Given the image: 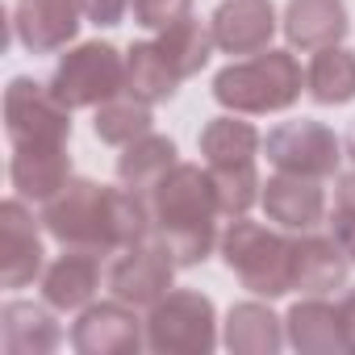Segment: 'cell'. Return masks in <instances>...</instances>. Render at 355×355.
<instances>
[{"mask_svg":"<svg viewBox=\"0 0 355 355\" xmlns=\"http://www.w3.org/2000/svg\"><path fill=\"white\" fill-rule=\"evenodd\" d=\"M276 30V13L268 0H226L214 13V46L226 55H259L268 51Z\"/></svg>","mask_w":355,"mask_h":355,"instance_id":"obj_11","label":"cell"},{"mask_svg":"<svg viewBox=\"0 0 355 355\" xmlns=\"http://www.w3.org/2000/svg\"><path fill=\"white\" fill-rule=\"evenodd\" d=\"M13 189L30 201H51L71 175V159H67V146H17L13 155Z\"/></svg>","mask_w":355,"mask_h":355,"instance_id":"obj_14","label":"cell"},{"mask_svg":"<svg viewBox=\"0 0 355 355\" xmlns=\"http://www.w3.org/2000/svg\"><path fill=\"white\" fill-rule=\"evenodd\" d=\"M263 209L272 222L288 226V230H313L322 222V189L313 184V175H297V171H280L263 184Z\"/></svg>","mask_w":355,"mask_h":355,"instance_id":"obj_13","label":"cell"},{"mask_svg":"<svg viewBox=\"0 0 355 355\" xmlns=\"http://www.w3.org/2000/svg\"><path fill=\"white\" fill-rule=\"evenodd\" d=\"M125 88V63L109 42H84L71 55H63V63L55 67L51 92L67 105V109H88V105H105Z\"/></svg>","mask_w":355,"mask_h":355,"instance_id":"obj_6","label":"cell"},{"mask_svg":"<svg viewBox=\"0 0 355 355\" xmlns=\"http://www.w3.org/2000/svg\"><path fill=\"white\" fill-rule=\"evenodd\" d=\"M201 150H205L209 167H255L259 134H255L247 121L218 117V121L205 125V134H201Z\"/></svg>","mask_w":355,"mask_h":355,"instance_id":"obj_24","label":"cell"},{"mask_svg":"<svg viewBox=\"0 0 355 355\" xmlns=\"http://www.w3.org/2000/svg\"><path fill=\"white\" fill-rule=\"evenodd\" d=\"M146 209H150V234L167 247L175 263H201L214 251V239H218L214 222L222 205H218L209 171L193 163H175L146 193Z\"/></svg>","mask_w":355,"mask_h":355,"instance_id":"obj_2","label":"cell"},{"mask_svg":"<svg viewBox=\"0 0 355 355\" xmlns=\"http://www.w3.org/2000/svg\"><path fill=\"white\" fill-rule=\"evenodd\" d=\"M280 322L272 309L247 301V305H234L230 309V322H226V347L239 351V355H272L280 351Z\"/></svg>","mask_w":355,"mask_h":355,"instance_id":"obj_23","label":"cell"},{"mask_svg":"<svg viewBox=\"0 0 355 355\" xmlns=\"http://www.w3.org/2000/svg\"><path fill=\"white\" fill-rule=\"evenodd\" d=\"M76 0H17V38L34 55H51L67 46L80 30L76 21Z\"/></svg>","mask_w":355,"mask_h":355,"instance_id":"obj_12","label":"cell"},{"mask_svg":"<svg viewBox=\"0 0 355 355\" xmlns=\"http://www.w3.org/2000/svg\"><path fill=\"white\" fill-rule=\"evenodd\" d=\"M218 334H214V301L180 288L167 293L150 305L146 318V347L150 351H171V355H205L214 351Z\"/></svg>","mask_w":355,"mask_h":355,"instance_id":"obj_5","label":"cell"},{"mask_svg":"<svg viewBox=\"0 0 355 355\" xmlns=\"http://www.w3.org/2000/svg\"><path fill=\"white\" fill-rule=\"evenodd\" d=\"M209 180H214V193H218V205L222 214H247L251 201L259 197V175L255 167H209Z\"/></svg>","mask_w":355,"mask_h":355,"instance_id":"obj_28","label":"cell"},{"mask_svg":"<svg viewBox=\"0 0 355 355\" xmlns=\"http://www.w3.org/2000/svg\"><path fill=\"white\" fill-rule=\"evenodd\" d=\"M284 34L301 51L334 46L347 34V9H343V0H288Z\"/></svg>","mask_w":355,"mask_h":355,"instance_id":"obj_16","label":"cell"},{"mask_svg":"<svg viewBox=\"0 0 355 355\" xmlns=\"http://www.w3.org/2000/svg\"><path fill=\"white\" fill-rule=\"evenodd\" d=\"M101 284V255L96 251H80L67 247L63 259H55L42 276V293L55 309H80Z\"/></svg>","mask_w":355,"mask_h":355,"instance_id":"obj_17","label":"cell"},{"mask_svg":"<svg viewBox=\"0 0 355 355\" xmlns=\"http://www.w3.org/2000/svg\"><path fill=\"white\" fill-rule=\"evenodd\" d=\"M288 343L305 355H330V351H343L347 338H343V322H338V309L326 305V301H297L293 313H288Z\"/></svg>","mask_w":355,"mask_h":355,"instance_id":"obj_19","label":"cell"},{"mask_svg":"<svg viewBox=\"0 0 355 355\" xmlns=\"http://www.w3.org/2000/svg\"><path fill=\"white\" fill-rule=\"evenodd\" d=\"M150 134V113H146V101H125V96H113L96 109V138L101 142H113V146H130L134 138Z\"/></svg>","mask_w":355,"mask_h":355,"instance_id":"obj_27","label":"cell"},{"mask_svg":"<svg viewBox=\"0 0 355 355\" xmlns=\"http://www.w3.org/2000/svg\"><path fill=\"white\" fill-rule=\"evenodd\" d=\"M309 92L322 105H347L355 96V55L338 46H322L309 63Z\"/></svg>","mask_w":355,"mask_h":355,"instance_id":"obj_26","label":"cell"},{"mask_svg":"<svg viewBox=\"0 0 355 355\" xmlns=\"http://www.w3.org/2000/svg\"><path fill=\"white\" fill-rule=\"evenodd\" d=\"M42 272V239L34 218L21 201H9L0 209V280L5 288H21Z\"/></svg>","mask_w":355,"mask_h":355,"instance_id":"obj_10","label":"cell"},{"mask_svg":"<svg viewBox=\"0 0 355 355\" xmlns=\"http://www.w3.org/2000/svg\"><path fill=\"white\" fill-rule=\"evenodd\" d=\"M189 9H193V0H134V17L146 30H167L180 17H189Z\"/></svg>","mask_w":355,"mask_h":355,"instance_id":"obj_30","label":"cell"},{"mask_svg":"<svg viewBox=\"0 0 355 355\" xmlns=\"http://www.w3.org/2000/svg\"><path fill=\"white\" fill-rule=\"evenodd\" d=\"M209 46H214V30H205L193 13L180 17L175 26H167L159 34V51L167 55V63L180 71V80L197 76L205 63H209Z\"/></svg>","mask_w":355,"mask_h":355,"instance_id":"obj_25","label":"cell"},{"mask_svg":"<svg viewBox=\"0 0 355 355\" xmlns=\"http://www.w3.org/2000/svg\"><path fill=\"white\" fill-rule=\"evenodd\" d=\"M222 255L243 288L259 297H280L293 288V243L259 222H234L222 239Z\"/></svg>","mask_w":355,"mask_h":355,"instance_id":"obj_4","label":"cell"},{"mask_svg":"<svg viewBox=\"0 0 355 355\" xmlns=\"http://www.w3.org/2000/svg\"><path fill=\"white\" fill-rule=\"evenodd\" d=\"M175 84H180V71L167 63L159 42H134L130 46V55H125V88L138 101H146V105L167 101L175 92Z\"/></svg>","mask_w":355,"mask_h":355,"instance_id":"obj_21","label":"cell"},{"mask_svg":"<svg viewBox=\"0 0 355 355\" xmlns=\"http://www.w3.org/2000/svg\"><path fill=\"white\" fill-rule=\"evenodd\" d=\"M338 322H343V338H347V351H355V288L343 297V305H338Z\"/></svg>","mask_w":355,"mask_h":355,"instance_id":"obj_32","label":"cell"},{"mask_svg":"<svg viewBox=\"0 0 355 355\" xmlns=\"http://www.w3.org/2000/svg\"><path fill=\"white\" fill-rule=\"evenodd\" d=\"M268 159L280 171L297 175H330L338 167V138L322 121H288L268 134Z\"/></svg>","mask_w":355,"mask_h":355,"instance_id":"obj_8","label":"cell"},{"mask_svg":"<svg viewBox=\"0 0 355 355\" xmlns=\"http://www.w3.org/2000/svg\"><path fill=\"white\" fill-rule=\"evenodd\" d=\"M347 276V251L334 239H297L293 243V288L305 293H326L334 284H343Z\"/></svg>","mask_w":355,"mask_h":355,"instance_id":"obj_18","label":"cell"},{"mask_svg":"<svg viewBox=\"0 0 355 355\" xmlns=\"http://www.w3.org/2000/svg\"><path fill=\"white\" fill-rule=\"evenodd\" d=\"M334 243L347 251V259H355V171L343 175L334 189Z\"/></svg>","mask_w":355,"mask_h":355,"instance_id":"obj_29","label":"cell"},{"mask_svg":"<svg viewBox=\"0 0 355 355\" xmlns=\"http://www.w3.org/2000/svg\"><path fill=\"white\" fill-rule=\"evenodd\" d=\"M46 230L63 243V247H80V251H125L134 243H142L150 234V209L146 197H138L134 189H101L92 180H67L42 209Z\"/></svg>","mask_w":355,"mask_h":355,"instance_id":"obj_1","label":"cell"},{"mask_svg":"<svg viewBox=\"0 0 355 355\" xmlns=\"http://www.w3.org/2000/svg\"><path fill=\"white\" fill-rule=\"evenodd\" d=\"M71 343L84 355H121V351H134L142 338H138V322H134L130 309H121V305H92L76 322Z\"/></svg>","mask_w":355,"mask_h":355,"instance_id":"obj_15","label":"cell"},{"mask_svg":"<svg viewBox=\"0 0 355 355\" xmlns=\"http://www.w3.org/2000/svg\"><path fill=\"white\" fill-rule=\"evenodd\" d=\"M171 255L167 247L155 239V243H134L125 247V255L113 263L109 272V288L121 305H155L159 297H167L171 288Z\"/></svg>","mask_w":355,"mask_h":355,"instance_id":"obj_9","label":"cell"},{"mask_svg":"<svg viewBox=\"0 0 355 355\" xmlns=\"http://www.w3.org/2000/svg\"><path fill=\"white\" fill-rule=\"evenodd\" d=\"M80 5V13L88 17V21H96V26H117L121 17H125V5L130 0H76Z\"/></svg>","mask_w":355,"mask_h":355,"instance_id":"obj_31","label":"cell"},{"mask_svg":"<svg viewBox=\"0 0 355 355\" xmlns=\"http://www.w3.org/2000/svg\"><path fill=\"white\" fill-rule=\"evenodd\" d=\"M214 96L234 113L288 109L301 96V67L288 51H259L247 63H230L214 80Z\"/></svg>","mask_w":355,"mask_h":355,"instance_id":"obj_3","label":"cell"},{"mask_svg":"<svg viewBox=\"0 0 355 355\" xmlns=\"http://www.w3.org/2000/svg\"><path fill=\"white\" fill-rule=\"evenodd\" d=\"M5 130L17 146H67L71 109L34 80H13L5 92Z\"/></svg>","mask_w":355,"mask_h":355,"instance_id":"obj_7","label":"cell"},{"mask_svg":"<svg viewBox=\"0 0 355 355\" xmlns=\"http://www.w3.org/2000/svg\"><path fill=\"white\" fill-rule=\"evenodd\" d=\"M175 167V142L171 138H159V134H142L125 146V155L117 159V175L138 193L146 197L163 175Z\"/></svg>","mask_w":355,"mask_h":355,"instance_id":"obj_20","label":"cell"},{"mask_svg":"<svg viewBox=\"0 0 355 355\" xmlns=\"http://www.w3.org/2000/svg\"><path fill=\"white\" fill-rule=\"evenodd\" d=\"M5 347L13 355H42L59 347V326L46 309L30 301H9L5 305Z\"/></svg>","mask_w":355,"mask_h":355,"instance_id":"obj_22","label":"cell"},{"mask_svg":"<svg viewBox=\"0 0 355 355\" xmlns=\"http://www.w3.org/2000/svg\"><path fill=\"white\" fill-rule=\"evenodd\" d=\"M347 155L355 159V130H351V138H347Z\"/></svg>","mask_w":355,"mask_h":355,"instance_id":"obj_33","label":"cell"}]
</instances>
